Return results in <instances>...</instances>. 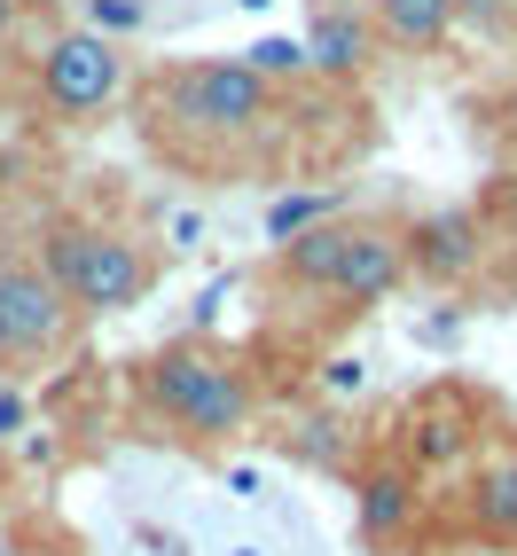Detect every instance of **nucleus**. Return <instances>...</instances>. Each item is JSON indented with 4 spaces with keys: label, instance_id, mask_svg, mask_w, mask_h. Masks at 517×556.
<instances>
[{
    "label": "nucleus",
    "instance_id": "11",
    "mask_svg": "<svg viewBox=\"0 0 517 556\" xmlns=\"http://www.w3.org/2000/svg\"><path fill=\"white\" fill-rule=\"evenodd\" d=\"M361 63H368V16L314 9L306 16V71H321V79H353Z\"/></svg>",
    "mask_w": 517,
    "mask_h": 556
},
{
    "label": "nucleus",
    "instance_id": "4",
    "mask_svg": "<svg viewBox=\"0 0 517 556\" xmlns=\"http://www.w3.org/2000/svg\"><path fill=\"white\" fill-rule=\"evenodd\" d=\"M118 87H126V55H118V40H102L94 24H71L40 48V102L71 126L102 118V110L118 102Z\"/></svg>",
    "mask_w": 517,
    "mask_h": 556
},
{
    "label": "nucleus",
    "instance_id": "15",
    "mask_svg": "<svg viewBox=\"0 0 517 556\" xmlns=\"http://www.w3.org/2000/svg\"><path fill=\"white\" fill-rule=\"evenodd\" d=\"M243 63L258 71V79H290V71H306V40H251Z\"/></svg>",
    "mask_w": 517,
    "mask_h": 556
},
{
    "label": "nucleus",
    "instance_id": "21",
    "mask_svg": "<svg viewBox=\"0 0 517 556\" xmlns=\"http://www.w3.org/2000/svg\"><path fill=\"white\" fill-rule=\"evenodd\" d=\"M165 236H173V243H180V251H189V243H197V236H204V219H197V212H173V219H165Z\"/></svg>",
    "mask_w": 517,
    "mask_h": 556
},
{
    "label": "nucleus",
    "instance_id": "10",
    "mask_svg": "<svg viewBox=\"0 0 517 556\" xmlns=\"http://www.w3.org/2000/svg\"><path fill=\"white\" fill-rule=\"evenodd\" d=\"M353 236H361V219H329V228H306L299 243H282L275 251V282H290V290H338V275H345V251H353Z\"/></svg>",
    "mask_w": 517,
    "mask_h": 556
},
{
    "label": "nucleus",
    "instance_id": "9",
    "mask_svg": "<svg viewBox=\"0 0 517 556\" xmlns=\"http://www.w3.org/2000/svg\"><path fill=\"white\" fill-rule=\"evenodd\" d=\"M400 282H408V236H400V228H361L353 251H345V275H338V290H329V299L377 306V299H392Z\"/></svg>",
    "mask_w": 517,
    "mask_h": 556
},
{
    "label": "nucleus",
    "instance_id": "8",
    "mask_svg": "<svg viewBox=\"0 0 517 556\" xmlns=\"http://www.w3.org/2000/svg\"><path fill=\"white\" fill-rule=\"evenodd\" d=\"M470 533L517 548V439H494L470 455Z\"/></svg>",
    "mask_w": 517,
    "mask_h": 556
},
{
    "label": "nucleus",
    "instance_id": "14",
    "mask_svg": "<svg viewBox=\"0 0 517 556\" xmlns=\"http://www.w3.org/2000/svg\"><path fill=\"white\" fill-rule=\"evenodd\" d=\"M455 455H478V439H470L455 416H431V407H416V424H408V463L431 470V463H455Z\"/></svg>",
    "mask_w": 517,
    "mask_h": 556
},
{
    "label": "nucleus",
    "instance_id": "5",
    "mask_svg": "<svg viewBox=\"0 0 517 556\" xmlns=\"http://www.w3.org/2000/svg\"><path fill=\"white\" fill-rule=\"evenodd\" d=\"M71 329H79V306L48 282L40 258H0V361L63 353Z\"/></svg>",
    "mask_w": 517,
    "mask_h": 556
},
{
    "label": "nucleus",
    "instance_id": "22",
    "mask_svg": "<svg viewBox=\"0 0 517 556\" xmlns=\"http://www.w3.org/2000/svg\"><path fill=\"white\" fill-rule=\"evenodd\" d=\"M243 9H267V0H243Z\"/></svg>",
    "mask_w": 517,
    "mask_h": 556
},
{
    "label": "nucleus",
    "instance_id": "20",
    "mask_svg": "<svg viewBox=\"0 0 517 556\" xmlns=\"http://www.w3.org/2000/svg\"><path fill=\"white\" fill-rule=\"evenodd\" d=\"M16 31H24V0H0V55L16 48Z\"/></svg>",
    "mask_w": 517,
    "mask_h": 556
},
{
    "label": "nucleus",
    "instance_id": "3",
    "mask_svg": "<svg viewBox=\"0 0 517 556\" xmlns=\"http://www.w3.org/2000/svg\"><path fill=\"white\" fill-rule=\"evenodd\" d=\"M157 102H165V118H180L197 141H243V134H258L282 110V94H275V79H258L251 63H180V71H165L157 79Z\"/></svg>",
    "mask_w": 517,
    "mask_h": 556
},
{
    "label": "nucleus",
    "instance_id": "12",
    "mask_svg": "<svg viewBox=\"0 0 517 556\" xmlns=\"http://www.w3.org/2000/svg\"><path fill=\"white\" fill-rule=\"evenodd\" d=\"M455 16H463V0H377V40L408 48V55H431L455 31Z\"/></svg>",
    "mask_w": 517,
    "mask_h": 556
},
{
    "label": "nucleus",
    "instance_id": "16",
    "mask_svg": "<svg viewBox=\"0 0 517 556\" xmlns=\"http://www.w3.org/2000/svg\"><path fill=\"white\" fill-rule=\"evenodd\" d=\"M299 455H314V463H345V439H338V424H329V416L299 424Z\"/></svg>",
    "mask_w": 517,
    "mask_h": 556
},
{
    "label": "nucleus",
    "instance_id": "1",
    "mask_svg": "<svg viewBox=\"0 0 517 556\" xmlns=\"http://www.w3.org/2000/svg\"><path fill=\"white\" fill-rule=\"evenodd\" d=\"M141 416L165 424V439H180V447H228V439L251 431L258 416V392L251 377L228 361V353H212V345H165L141 361Z\"/></svg>",
    "mask_w": 517,
    "mask_h": 556
},
{
    "label": "nucleus",
    "instance_id": "2",
    "mask_svg": "<svg viewBox=\"0 0 517 556\" xmlns=\"http://www.w3.org/2000/svg\"><path fill=\"white\" fill-rule=\"evenodd\" d=\"M31 258H40L48 282L79 306V321L134 314L157 290V258L141 251V243H126L118 228H94V219H48Z\"/></svg>",
    "mask_w": 517,
    "mask_h": 556
},
{
    "label": "nucleus",
    "instance_id": "7",
    "mask_svg": "<svg viewBox=\"0 0 517 556\" xmlns=\"http://www.w3.org/2000/svg\"><path fill=\"white\" fill-rule=\"evenodd\" d=\"M416 517H424V470L416 463H400V455H377L361 478H353V526L368 548H400L416 533Z\"/></svg>",
    "mask_w": 517,
    "mask_h": 556
},
{
    "label": "nucleus",
    "instance_id": "19",
    "mask_svg": "<svg viewBox=\"0 0 517 556\" xmlns=\"http://www.w3.org/2000/svg\"><path fill=\"white\" fill-rule=\"evenodd\" d=\"M16 431H24V392L0 384V439H16Z\"/></svg>",
    "mask_w": 517,
    "mask_h": 556
},
{
    "label": "nucleus",
    "instance_id": "23",
    "mask_svg": "<svg viewBox=\"0 0 517 556\" xmlns=\"http://www.w3.org/2000/svg\"><path fill=\"white\" fill-rule=\"evenodd\" d=\"M509 118H517V94H509Z\"/></svg>",
    "mask_w": 517,
    "mask_h": 556
},
{
    "label": "nucleus",
    "instance_id": "6",
    "mask_svg": "<svg viewBox=\"0 0 517 556\" xmlns=\"http://www.w3.org/2000/svg\"><path fill=\"white\" fill-rule=\"evenodd\" d=\"M408 236V275L431 282V290H463L478 267H487V212L470 204H447V212H424Z\"/></svg>",
    "mask_w": 517,
    "mask_h": 556
},
{
    "label": "nucleus",
    "instance_id": "18",
    "mask_svg": "<svg viewBox=\"0 0 517 556\" xmlns=\"http://www.w3.org/2000/svg\"><path fill=\"white\" fill-rule=\"evenodd\" d=\"M494 180H502V189H487V212L502 204V228L517 236V173H494Z\"/></svg>",
    "mask_w": 517,
    "mask_h": 556
},
{
    "label": "nucleus",
    "instance_id": "13",
    "mask_svg": "<svg viewBox=\"0 0 517 556\" xmlns=\"http://www.w3.org/2000/svg\"><path fill=\"white\" fill-rule=\"evenodd\" d=\"M329 219H345V197L338 189H290V197L267 204V243L282 251V243H299L306 228H329Z\"/></svg>",
    "mask_w": 517,
    "mask_h": 556
},
{
    "label": "nucleus",
    "instance_id": "17",
    "mask_svg": "<svg viewBox=\"0 0 517 556\" xmlns=\"http://www.w3.org/2000/svg\"><path fill=\"white\" fill-rule=\"evenodd\" d=\"M87 16H94V31H102V40H110V31H134L141 16H150V9H141V0H94Z\"/></svg>",
    "mask_w": 517,
    "mask_h": 556
}]
</instances>
